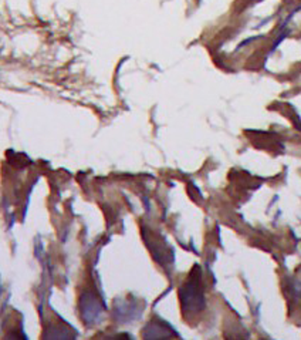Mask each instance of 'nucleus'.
I'll list each match as a JSON object with an SVG mask.
<instances>
[{"label": "nucleus", "instance_id": "f257e3e1", "mask_svg": "<svg viewBox=\"0 0 301 340\" xmlns=\"http://www.w3.org/2000/svg\"><path fill=\"white\" fill-rule=\"evenodd\" d=\"M180 298H182V303L185 309L202 310L205 308V298H203V292H202L198 278L191 279V282L185 285V288L182 289Z\"/></svg>", "mask_w": 301, "mask_h": 340}]
</instances>
